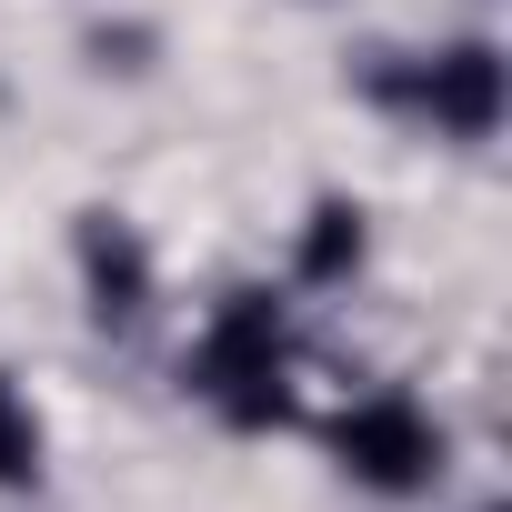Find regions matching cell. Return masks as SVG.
I'll return each instance as SVG.
<instances>
[{
    "instance_id": "6da1fadb",
    "label": "cell",
    "mask_w": 512,
    "mask_h": 512,
    "mask_svg": "<svg viewBox=\"0 0 512 512\" xmlns=\"http://www.w3.org/2000/svg\"><path fill=\"white\" fill-rule=\"evenodd\" d=\"M191 392L231 422V432H272L292 412V332L272 292H231L201 342H191Z\"/></svg>"
},
{
    "instance_id": "3957f363",
    "label": "cell",
    "mask_w": 512,
    "mask_h": 512,
    "mask_svg": "<svg viewBox=\"0 0 512 512\" xmlns=\"http://www.w3.org/2000/svg\"><path fill=\"white\" fill-rule=\"evenodd\" d=\"M412 101H422L452 141H482V131L502 121V51H492V41L432 51V61H422V81H412Z\"/></svg>"
},
{
    "instance_id": "5b68a950",
    "label": "cell",
    "mask_w": 512,
    "mask_h": 512,
    "mask_svg": "<svg viewBox=\"0 0 512 512\" xmlns=\"http://www.w3.org/2000/svg\"><path fill=\"white\" fill-rule=\"evenodd\" d=\"M362 201H312V231H302V282H352L362 272Z\"/></svg>"
},
{
    "instance_id": "8992f818",
    "label": "cell",
    "mask_w": 512,
    "mask_h": 512,
    "mask_svg": "<svg viewBox=\"0 0 512 512\" xmlns=\"http://www.w3.org/2000/svg\"><path fill=\"white\" fill-rule=\"evenodd\" d=\"M0 482H41V412H31V392L0 372Z\"/></svg>"
},
{
    "instance_id": "7a4b0ae2",
    "label": "cell",
    "mask_w": 512,
    "mask_h": 512,
    "mask_svg": "<svg viewBox=\"0 0 512 512\" xmlns=\"http://www.w3.org/2000/svg\"><path fill=\"white\" fill-rule=\"evenodd\" d=\"M332 462L372 492H422L442 472V422L412 402V392H362L342 422H332Z\"/></svg>"
},
{
    "instance_id": "277c9868",
    "label": "cell",
    "mask_w": 512,
    "mask_h": 512,
    "mask_svg": "<svg viewBox=\"0 0 512 512\" xmlns=\"http://www.w3.org/2000/svg\"><path fill=\"white\" fill-rule=\"evenodd\" d=\"M81 282H91V312H101V322H141V302H151V251H141V231H131L121 211H91V221H81Z\"/></svg>"
}]
</instances>
